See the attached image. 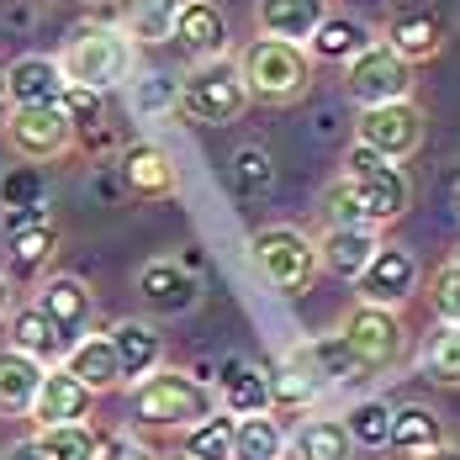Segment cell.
<instances>
[{
	"mask_svg": "<svg viewBox=\"0 0 460 460\" xmlns=\"http://www.w3.org/2000/svg\"><path fill=\"white\" fill-rule=\"evenodd\" d=\"M58 111H64V122H69V128H95V122H101V95L64 85V95H58Z\"/></svg>",
	"mask_w": 460,
	"mask_h": 460,
	"instance_id": "7bdbcfd3",
	"label": "cell"
},
{
	"mask_svg": "<svg viewBox=\"0 0 460 460\" xmlns=\"http://www.w3.org/2000/svg\"><path fill=\"white\" fill-rule=\"evenodd\" d=\"M95 460H154V456H148V445H138L133 434H101Z\"/></svg>",
	"mask_w": 460,
	"mask_h": 460,
	"instance_id": "ee69618b",
	"label": "cell"
},
{
	"mask_svg": "<svg viewBox=\"0 0 460 460\" xmlns=\"http://www.w3.org/2000/svg\"><path fill=\"white\" fill-rule=\"evenodd\" d=\"M5 75V95H11V111H27V106H58L64 95V75H58V58L48 53H22Z\"/></svg>",
	"mask_w": 460,
	"mask_h": 460,
	"instance_id": "e0dca14e",
	"label": "cell"
},
{
	"mask_svg": "<svg viewBox=\"0 0 460 460\" xmlns=\"http://www.w3.org/2000/svg\"><path fill=\"white\" fill-rule=\"evenodd\" d=\"M323 223L328 228H370V217H366V207L355 201V190L344 181H333L328 190H323ZM381 233V228H376Z\"/></svg>",
	"mask_w": 460,
	"mask_h": 460,
	"instance_id": "60d3db41",
	"label": "cell"
},
{
	"mask_svg": "<svg viewBox=\"0 0 460 460\" xmlns=\"http://www.w3.org/2000/svg\"><path fill=\"white\" fill-rule=\"evenodd\" d=\"M43 386V366L22 349H0V418H22L32 413V397Z\"/></svg>",
	"mask_w": 460,
	"mask_h": 460,
	"instance_id": "f546056e",
	"label": "cell"
},
{
	"mask_svg": "<svg viewBox=\"0 0 460 460\" xmlns=\"http://www.w3.org/2000/svg\"><path fill=\"white\" fill-rule=\"evenodd\" d=\"M117 164H122V185H128L138 201H170V196L181 190V170H175V159H170L154 138L128 143Z\"/></svg>",
	"mask_w": 460,
	"mask_h": 460,
	"instance_id": "5bb4252c",
	"label": "cell"
},
{
	"mask_svg": "<svg viewBox=\"0 0 460 460\" xmlns=\"http://www.w3.org/2000/svg\"><path fill=\"white\" fill-rule=\"evenodd\" d=\"M80 5H106V0H80Z\"/></svg>",
	"mask_w": 460,
	"mask_h": 460,
	"instance_id": "f907efd6",
	"label": "cell"
},
{
	"mask_svg": "<svg viewBox=\"0 0 460 460\" xmlns=\"http://www.w3.org/2000/svg\"><path fill=\"white\" fill-rule=\"evenodd\" d=\"M64 370H69L91 397L122 386V366H117V355H111V339H106V333H85V339L64 355Z\"/></svg>",
	"mask_w": 460,
	"mask_h": 460,
	"instance_id": "83f0119b",
	"label": "cell"
},
{
	"mask_svg": "<svg viewBox=\"0 0 460 460\" xmlns=\"http://www.w3.org/2000/svg\"><path fill=\"white\" fill-rule=\"evenodd\" d=\"M181 456L185 460H228L233 456V418L217 408L212 418L190 423L181 434Z\"/></svg>",
	"mask_w": 460,
	"mask_h": 460,
	"instance_id": "e575fe53",
	"label": "cell"
},
{
	"mask_svg": "<svg viewBox=\"0 0 460 460\" xmlns=\"http://www.w3.org/2000/svg\"><path fill=\"white\" fill-rule=\"evenodd\" d=\"M445 38H450V16H445L439 0H392L381 43L392 48L408 69L439 58V53H445Z\"/></svg>",
	"mask_w": 460,
	"mask_h": 460,
	"instance_id": "ba28073f",
	"label": "cell"
},
{
	"mask_svg": "<svg viewBox=\"0 0 460 460\" xmlns=\"http://www.w3.org/2000/svg\"><path fill=\"white\" fill-rule=\"evenodd\" d=\"M5 460H43L38 456V445H32V439H22V445H11V456Z\"/></svg>",
	"mask_w": 460,
	"mask_h": 460,
	"instance_id": "bcb514c9",
	"label": "cell"
},
{
	"mask_svg": "<svg viewBox=\"0 0 460 460\" xmlns=\"http://www.w3.org/2000/svg\"><path fill=\"white\" fill-rule=\"evenodd\" d=\"M53 254H58V223L48 217V207L5 212V260L16 276H38Z\"/></svg>",
	"mask_w": 460,
	"mask_h": 460,
	"instance_id": "4fadbf2b",
	"label": "cell"
},
{
	"mask_svg": "<svg viewBox=\"0 0 460 460\" xmlns=\"http://www.w3.org/2000/svg\"><path fill=\"white\" fill-rule=\"evenodd\" d=\"M323 397V386L307 376V370H296V366H280L270 370V418L280 413H302V408H313Z\"/></svg>",
	"mask_w": 460,
	"mask_h": 460,
	"instance_id": "8d00e7d4",
	"label": "cell"
},
{
	"mask_svg": "<svg viewBox=\"0 0 460 460\" xmlns=\"http://www.w3.org/2000/svg\"><path fill=\"white\" fill-rule=\"evenodd\" d=\"M38 313H43L58 333H64V344L75 349L80 339H85V328H91V318H95V296H91V286L80 276H53L38 291V302H32Z\"/></svg>",
	"mask_w": 460,
	"mask_h": 460,
	"instance_id": "9a60e30c",
	"label": "cell"
},
{
	"mask_svg": "<svg viewBox=\"0 0 460 460\" xmlns=\"http://www.w3.org/2000/svg\"><path fill=\"white\" fill-rule=\"evenodd\" d=\"M418 366H423V376H429L434 386H460V328L439 323V328L423 339Z\"/></svg>",
	"mask_w": 460,
	"mask_h": 460,
	"instance_id": "d6a6232c",
	"label": "cell"
},
{
	"mask_svg": "<svg viewBox=\"0 0 460 460\" xmlns=\"http://www.w3.org/2000/svg\"><path fill=\"white\" fill-rule=\"evenodd\" d=\"M0 207L5 212H22V207H48V185L38 164H16L5 181H0Z\"/></svg>",
	"mask_w": 460,
	"mask_h": 460,
	"instance_id": "f35d334b",
	"label": "cell"
},
{
	"mask_svg": "<svg viewBox=\"0 0 460 460\" xmlns=\"http://www.w3.org/2000/svg\"><path fill=\"white\" fill-rule=\"evenodd\" d=\"M175 106H181L190 122H201V128H228V122H238L243 106H249V91L238 80V64H233L228 53L196 64L181 85H175Z\"/></svg>",
	"mask_w": 460,
	"mask_h": 460,
	"instance_id": "8992f818",
	"label": "cell"
},
{
	"mask_svg": "<svg viewBox=\"0 0 460 460\" xmlns=\"http://www.w3.org/2000/svg\"><path fill=\"white\" fill-rule=\"evenodd\" d=\"M339 339H344V349L355 355V366L366 370V381L392 376V370L402 366V355H408V328H402V313H392V307H366V302H355L349 318H344V328H339Z\"/></svg>",
	"mask_w": 460,
	"mask_h": 460,
	"instance_id": "52a82bcc",
	"label": "cell"
},
{
	"mask_svg": "<svg viewBox=\"0 0 460 460\" xmlns=\"http://www.w3.org/2000/svg\"><path fill=\"white\" fill-rule=\"evenodd\" d=\"M450 196H456V212H460V175L450 181Z\"/></svg>",
	"mask_w": 460,
	"mask_h": 460,
	"instance_id": "681fc988",
	"label": "cell"
},
{
	"mask_svg": "<svg viewBox=\"0 0 460 460\" xmlns=\"http://www.w3.org/2000/svg\"><path fill=\"white\" fill-rule=\"evenodd\" d=\"M175 460H185V456H175Z\"/></svg>",
	"mask_w": 460,
	"mask_h": 460,
	"instance_id": "816d5d0a",
	"label": "cell"
},
{
	"mask_svg": "<svg viewBox=\"0 0 460 460\" xmlns=\"http://www.w3.org/2000/svg\"><path fill=\"white\" fill-rule=\"evenodd\" d=\"M170 38H175V43H181L190 58H196V64H207V58H223V53H228V16H223L212 0H185Z\"/></svg>",
	"mask_w": 460,
	"mask_h": 460,
	"instance_id": "ac0fdd59",
	"label": "cell"
},
{
	"mask_svg": "<svg viewBox=\"0 0 460 460\" xmlns=\"http://www.w3.org/2000/svg\"><path fill=\"white\" fill-rule=\"evenodd\" d=\"M217 413V392L190 376V370H175V366H159L154 376H143L133 386V418L148 423V429H190L201 418Z\"/></svg>",
	"mask_w": 460,
	"mask_h": 460,
	"instance_id": "7a4b0ae2",
	"label": "cell"
},
{
	"mask_svg": "<svg viewBox=\"0 0 460 460\" xmlns=\"http://www.w3.org/2000/svg\"><path fill=\"white\" fill-rule=\"evenodd\" d=\"M238 80L249 101H270V106H291L313 91V58L296 43H276V38H254L238 58Z\"/></svg>",
	"mask_w": 460,
	"mask_h": 460,
	"instance_id": "3957f363",
	"label": "cell"
},
{
	"mask_svg": "<svg viewBox=\"0 0 460 460\" xmlns=\"http://www.w3.org/2000/svg\"><path fill=\"white\" fill-rule=\"evenodd\" d=\"M445 445V418L434 413V408H418V402H408V408H392V429H386V450L402 460H423L434 456Z\"/></svg>",
	"mask_w": 460,
	"mask_h": 460,
	"instance_id": "7402d4cb",
	"label": "cell"
},
{
	"mask_svg": "<svg viewBox=\"0 0 460 460\" xmlns=\"http://www.w3.org/2000/svg\"><path fill=\"white\" fill-rule=\"evenodd\" d=\"M58 75L75 91L106 95L138 75V48L128 43L117 27H106V22H85V27L69 32V43L58 53Z\"/></svg>",
	"mask_w": 460,
	"mask_h": 460,
	"instance_id": "6da1fadb",
	"label": "cell"
},
{
	"mask_svg": "<svg viewBox=\"0 0 460 460\" xmlns=\"http://www.w3.org/2000/svg\"><path fill=\"white\" fill-rule=\"evenodd\" d=\"M85 413H91V392H85L64 366L43 370V386H38L27 418H32L38 429H58V423H85Z\"/></svg>",
	"mask_w": 460,
	"mask_h": 460,
	"instance_id": "d6986e66",
	"label": "cell"
},
{
	"mask_svg": "<svg viewBox=\"0 0 460 460\" xmlns=\"http://www.w3.org/2000/svg\"><path fill=\"white\" fill-rule=\"evenodd\" d=\"M344 91H349V101H360V106H392V101H408L413 69L376 38L366 53H355L344 64Z\"/></svg>",
	"mask_w": 460,
	"mask_h": 460,
	"instance_id": "9c48e42d",
	"label": "cell"
},
{
	"mask_svg": "<svg viewBox=\"0 0 460 460\" xmlns=\"http://www.w3.org/2000/svg\"><path fill=\"white\" fill-rule=\"evenodd\" d=\"M339 181L349 185L355 201L366 207L370 228H392V223H402L408 207H413V181L402 175V164L370 154V148H360V143L344 154V175H339Z\"/></svg>",
	"mask_w": 460,
	"mask_h": 460,
	"instance_id": "5b68a950",
	"label": "cell"
},
{
	"mask_svg": "<svg viewBox=\"0 0 460 460\" xmlns=\"http://www.w3.org/2000/svg\"><path fill=\"white\" fill-rule=\"evenodd\" d=\"M344 434L355 450H386V429H392V408L376 402V397H360L355 408H344Z\"/></svg>",
	"mask_w": 460,
	"mask_h": 460,
	"instance_id": "d590c367",
	"label": "cell"
},
{
	"mask_svg": "<svg viewBox=\"0 0 460 460\" xmlns=\"http://www.w3.org/2000/svg\"><path fill=\"white\" fill-rule=\"evenodd\" d=\"M355 133H360V148L392 159V164H402V159H413L418 148H423V111H418L413 101L366 106L360 122H355Z\"/></svg>",
	"mask_w": 460,
	"mask_h": 460,
	"instance_id": "30bf717a",
	"label": "cell"
},
{
	"mask_svg": "<svg viewBox=\"0 0 460 460\" xmlns=\"http://www.w3.org/2000/svg\"><path fill=\"white\" fill-rule=\"evenodd\" d=\"M418 291V260L413 249H402V243H386L381 238V249L370 254V265L355 276V296L366 302V307H392V313H402V302Z\"/></svg>",
	"mask_w": 460,
	"mask_h": 460,
	"instance_id": "8fae6325",
	"label": "cell"
},
{
	"mask_svg": "<svg viewBox=\"0 0 460 460\" xmlns=\"http://www.w3.org/2000/svg\"><path fill=\"white\" fill-rule=\"evenodd\" d=\"M249 260H254V270L260 280L280 291V296H302V291H313V280H318V243L307 238L302 228H291V223H270V228H260L249 238Z\"/></svg>",
	"mask_w": 460,
	"mask_h": 460,
	"instance_id": "277c9868",
	"label": "cell"
},
{
	"mask_svg": "<svg viewBox=\"0 0 460 460\" xmlns=\"http://www.w3.org/2000/svg\"><path fill=\"white\" fill-rule=\"evenodd\" d=\"M376 43V32H370L360 16H349V11H328L318 22V32L307 38V58L313 64H349L355 53H366V48Z\"/></svg>",
	"mask_w": 460,
	"mask_h": 460,
	"instance_id": "603a6c76",
	"label": "cell"
},
{
	"mask_svg": "<svg viewBox=\"0 0 460 460\" xmlns=\"http://www.w3.org/2000/svg\"><path fill=\"white\" fill-rule=\"evenodd\" d=\"M181 5L185 0H117V32H122L133 48L170 43Z\"/></svg>",
	"mask_w": 460,
	"mask_h": 460,
	"instance_id": "d4e9b609",
	"label": "cell"
},
{
	"mask_svg": "<svg viewBox=\"0 0 460 460\" xmlns=\"http://www.w3.org/2000/svg\"><path fill=\"white\" fill-rule=\"evenodd\" d=\"M11 349H22V355H32L43 370L64 366V355H69V344H64V333L53 328V323L27 302V307H11Z\"/></svg>",
	"mask_w": 460,
	"mask_h": 460,
	"instance_id": "f1b7e54d",
	"label": "cell"
},
{
	"mask_svg": "<svg viewBox=\"0 0 460 460\" xmlns=\"http://www.w3.org/2000/svg\"><path fill=\"white\" fill-rule=\"evenodd\" d=\"M228 460H286V429L280 418H233V456Z\"/></svg>",
	"mask_w": 460,
	"mask_h": 460,
	"instance_id": "1f68e13d",
	"label": "cell"
},
{
	"mask_svg": "<svg viewBox=\"0 0 460 460\" xmlns=\"http://www.w3.org/2000/svg\"><path fill=\"white\" fill-rule=\"evenodd\" d=\"M286 450H291V460H349L355 456V445H349V434H344L339 418H307L286 439Z\"/></svg>",
	"mask_w": 460,
	"mask_h": 460,
	"instance_id": "4dcf8cb0",
	"label": "cell"
},
{
	"mask_svg": "<svg viewBox=\"0 0 460 460\" xmlns=\"http://www.w3.org/2000/svg\"><path fill=\"white\" fill-rule=\"evenodd\" d=\"M128 85H133V111H143V117H159L175 106V80H164V75H133Z\"/></svg>",
	"mask_w": 460,
	"mask_h": 460,
	"instance_id": "b9f144b4",
	"label": "cell"
},
{
	"mask_svg": "<svg viewBox=\"0 0 460 460\" xmlns=\"http://www.w3.org/2000/svg\"><path fill=\"white\" fill-rule=\"evenodd\" d=\"M11 117V95H5V75H0V122Z\"/></svg>",
	"mask_w": 460,
	"mask_h": 460,
	"instance_id": "c3c4849f",
	"label": "cell"
},
{
	"mask_svg": "<svg viewBox=\"0 0 460 460\" xmlns=\"http://www.w3.org/2000/svg\"><path fill=\"white\" fill-rule=\"evenodd\" d=\"M11 307H16V291H11V280H5V270H0V323L11 318Z\"/></svg>",
	"mask_w": 460,
	"mask_h": 460,
	"instance_id": "f6af8a7d",
	"label": "cell"
},
{
	"mask_svg": "<svg viewBox=\"0 0 460 460\" xmlns=\"http://www.w3.org/2000/svg\"><path fill=\"white\" fill-rule=\"evenodd\" d=\"M223 413L228 418H260L270 413V370L249 360H223Z\"/></svg>",
	"mask_w": 460,
	"mask_h": 460,
	"instance_id": "484cf974",
	"label": "cell"
},
{
	"mask_svg": "<svg viewBox=\"0 0 460 460\" xmlns=\"http://www.w3.org/2000/svg\"><path fill=\"white\" fill-rule=\"evenodd\" d=\"M111 355H117V366H122V381H133L138 386L143 376H154L159 360H164V344H159V333L148 328L143 318H122L111 323Z\"/></svg>",
	"mask_w": 460,
	"mask_h": 460,
	"instance_id": "cb8c5ba5",
	"label": "cell"
},
{
	"mask_svg": "<svg viewBox=\"0 0 460 460\" xmlns=\"http://www.w3.org/2000/svg\"><path fill=\"white\" fill-rule=\"evenodd\" d=\"M138 302L148 313H159V318H181V313H190L201 302V286L175 260H148L138 270Z\"/></svg>",
	"mask_w": 460,
	"mask_h": 460,
	"instance_id": "2e32d148",
	"label": "cell"
},
{
	"mask_svg": "<svg viewBox=\"0 0 460 460\" xmlns=\"http://www.w3.org/2000/svg\"><path fill=\"white\" fill-rule=\"evenodd\" d=\"M313 243H318V265L323 270L355 280L370 265V254L381 249V233L376 228H328L323 238H313Z\"/></svg>",
	"mask_w": 460,
	"mask_h": 460,
	"instance_id": "4316f807",
	"label": "cell"
},
{
	"mask_svg": "<svg viewBox=\"0 0 460 460\" xmlns=\"http://www.w3.org/2000/svg\"><path fill=\"white\" fill-rule=\"evenodd\" d=\"M323 16H328V5H323V0H260V5H254L260 38L296 43V48H307V38L318 32Z\"/></svg>",
	"mask_w": 460,
	"mask_h": 460,
	"instance_id": "44dd1931",
	"label": "cell"
},
{
	"mask_svg": "<svg viewBox=\"0 0 460 460\" xmlns=\"http://www.w3.org/2000/svg\"><path fill=\"white\" fill-rule=\"evenodd\" d=\"M423 460H460V450H456V445H439L434 456H423Z\"/></svg>",
	"mask_w": 460,
	"mask_h": 460,
	"instance_id": "7dc6e473",
	"label": "cell"
},
{
	"mask_svg": "<svg viewBox=\"0 0 460 460\" xmlns=\"http://www.w3.org/2000/svg\"><path fill=\"white\" fill-rule=\"evenodd\" d=\"M286 366L307 370L318 386H355V381H366V370L355 366V355L344 349V339H339V333H323V339H307V344H296Z\"/></svg>",
	"mask_w": 460,
	"mask_h": 460,
	"instance_id": "ffe728a7",
	"label": "cell"
},
{
	"mask_svg": "<svg viewBox=\"0 0 460 460\" xmlns=\"http://www.w3.org/2000/svg\"><path fill=\"white\" fill-rule=\"evenodd\" d=\"M270 181H276L270 154H265L260 143H243V148L233 154V185H238V196H265Z\"/></svg>",
	"mask_w": 460,
	"mask_h": 460,
	"instance_id": "74e56055",
	"label": "cell"
},
{
	"mask_svg": "<svg viewBox=\"0 0 460 460\" xmlns=\"http://www.w3.org/2000/svg\"><path fill=\"white\" fill-rule=\"evenodd\" d=\"M429 302H434L439 323L460 328V254H450V260L429 276Z\"/></svg>",
	"mask_w": 460,
	"mask_h": 460,
	"instance_id": "ab89813d",
	"label": "cell"
},
{
	"mask_svg": "<svg viewBox=\"0 0 460 460\" xmlns=\"http://www.w3.org/2000/svg\"><path fill=\"white\" fill-rule=\"evenodd\" d=\"M38 456L43 460H95L101 450V434L91 423H58V429H38Z\"/></svg>",
	"mask_w": 460,
	"mask_h": 460,
	"instance_id": "836d02e7",
	"label": "cell"
},
{
	"mask_svg": "<svg viewBox=\"0 0 460 460\" xmlns=\"http://www.w3.org/2000/svg\"><path fill=\"white\" fill-rule=\"evenodd\" d=\"M0 128H5L11 154H16V159H27V164L64 159V154H69V143H75V128L64 122V111H58V106H27V111H11Z\"/></svg>",
	"mask_w": 460,
	"mask_h": 460,
	"instance_id": "7c38bea8",
	"label": "cell"
}]
</instances>
